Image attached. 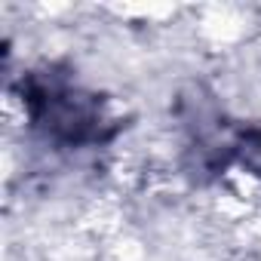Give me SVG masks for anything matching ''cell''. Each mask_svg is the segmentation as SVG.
Returning <instances> with one entry per match:
<instances>
[{
	"label": "cell",
	"mask_w": 261,
	"mask_h": 261,
	"mask_svg": "<svg viewBox=\"0 0 261 261\" xmlns=\"http://www.w3.org/2000/svg\"><path fill=\"white\" fill-rule=\"evenodd\" d=\"M13 92L19 95L31 136L53 151H98L126 129V120L111 101L59 62L28 68L13 83Z\"/></svg>",
	"instance_id": "1"
},
{
	"label": "cell",
	"mask_w": 261,
	"mask_h": 261,
	"mask_svg": "<svg viewBox=\"0 0 261 261\" xmlns=\"http://www.w3.org/2000/svg\"><path fill=\"white\" fill-rule=\"evenodd\" d=\"M178 120L185 126V157L188 172L200 181L218 178L233 166L237 157V133L224 111L215 105L212 95H206L200 86L191 89V95L178 98Z\"/></svg>",
	"instance_id": "2"
},
{
	"label": "cell",
	"mask_w": 261,
	"mask_h": 261,
	"mask_svg": "<svg viewBox=\"0 0 261 261\" xmlns=\"http://www.w3.org/2000/svg\"><path fill=\"white\" fill-rule=\"evenodd\" d=\"M233 163L243 166L249 175L261 178V123H258V126H240Z\"/></svg>",
	"instance_id": "3"
}]
</instances>
